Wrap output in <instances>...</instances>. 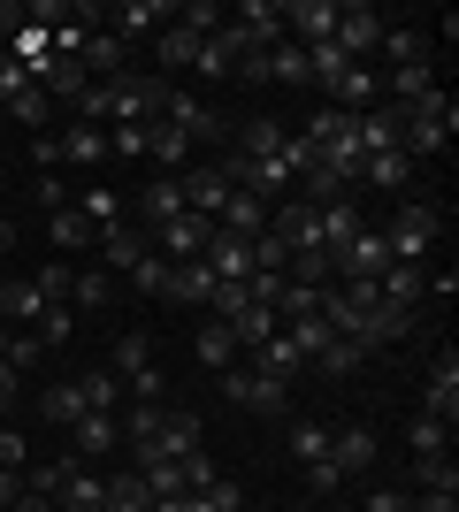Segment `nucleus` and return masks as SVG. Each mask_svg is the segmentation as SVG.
<instances>
[{"label":"nucleus","mask_w":459,"mask_h":512,"mask_svg":"<svg viewBox=\"0 0 459 512\" xmlns=\"http://www.w3.org/2000/svg\"><path fill=\"white\" fill-rule=\"evenodd\" d=\"M31 283H39V299H46V306H69V283H77V268H69V260H54V268H39Z\"/></svg>","instance_id":"obj_49"},{"label":"nucleus","mask_w":459,"mask_h":512,"mask_svg":"<svg viewBox=\"0 0 459 512\" xmlns=\"http://www.w3.org/2000/svg\"><path fill=\"white\" fill-rule=\"evenodd\" d=\"M406 505H414V497H406V490H375V497H368V505H360V512H406Z\"/></svg>","instance_id":"obj_59"},{"label":"nucleus","mask_w":459,"mask_h":512,"mask_svg":"<svg viewBox=\"0 0 459 512\" xmlns=\"http://www.w3.org/2000/svg\"><path fill=\"white\" fill-rule=\"evenodd\" d=\"M16 92H31V69H23L16 54H0V107L16 100Z\"/></svg>","instance_id":"obj_53"},{"label":"nucleus","mask_w":459,"mask_h":512,"mask_svg":"<svg viewBox=\"0 0 459 512\" xmlns=\"http://www.w3.org/2000/svg\"><path fill=\"white\" fill-rule=\"evenodd\" d=\"M161 299H176V306H207L215 299V268L207 260H184V268H169V291Z\"/></svg>","instance_id":"obj_22"},{"label":"nucleus","mask_w":459,"mask_h":512,"mask_svg":"<svg viewBox=\"0 0 459 512\" xmlns=\"http://www.w3.org/2000/svg\"><path fill=\"white\" fill-rule=\"evenodd\" d=\"M421 92H437V69H429V62H406V69L383 77V100H391V107H414Z\"/></svg>","instance_id":"obj_27"},{"label":"nucleus","mask_w":459,"mask_h":512,"mask_svg":"<svg viewBox=\"0 0 459 512\" xmlns=\"http://www.w3.org/2000/svg\"><path fill=\"white\" fill-rule=\"evenodd\" d=\"M23 490H31V482H23V467H0V512L16 505V497H23Z\"/></svg>","instance_id":"obj_58"},{"label":"nucleus","mask_w":459,"mask_h":512,"mask_svg":"<svg viewBox=\"0 0 459 512\" xmlns=\"http://www.w3.org/2000/svg\"><path fill=\"white\" fill-rule=\"evenodd\" d=\"M360 184H375V192H406V184H414V161H406V153H368V161H360Z\"/></svg>","instance_id":"obj_24"},{"label":"nucleus","mask_w":459,"mask_h":512,"mask_svg":"<svg viewBox=\"0 0 459 512\" xmlns=\"http://www.w3.org/2000/svg\"><path fill=\"white\" fill-rule=\"evenodd\" d=\"M230 23H245V31H253L261 46H284V0H245Z\"/></svg>","instance_id":"obj_28"},{"label":"nucleus","mask_w":459,"mask_h":512,"mask_svg":"<svg viewBox=\"0 0 459 512\" xmlns=\"http://www.w3.org/2000/svg\"><path fill=\"white\" fill-rule=\"evenodd\" d=\"M8 398H16V367L0 360V406H8Z\"/></svg>","instance_id":"obj_62"},{"label":"nucleus","mask_w":459,"mask_h":512,"mask_svg":"<svg viewBox=\"0 0 459 512\" xmlns=\"http://www.w3.org/2000/svg\"><path fill=\"white\" fill-rule=\"evenodd\" d=\"M299 184H306V207H329V199H345L352 184H360V176H352V169H337V161H314V169H306Z\"/></svg>","instance_id":"obj_25"},{"label":"nucleus","mask_w":459,"mask_h":512,"mask_svg":"<svg viewBox=\"0 0 459 512\" xmlns=\"http://www.w3.org/2000/svg\"><path fill=\"white\" fill-rule=\"evenodd\" d=\"M192 69H199V77H230V54H222V46L207 39V46H199V62H192Z\"/></svg>","instance_id":"obj_56"},{"label":"nucleus","mask_w":459,"mask_h":512,"mask_svg":"<svg viewBox=\"0 0 459 512\" xmlns=\"http://www.w3.org/2000/svg\"><path fill=\"white\" fill-rule=\"evenodd\" d=\"M77 69H85L92 85H115V77H131V46L115 39V31H85V46H77Z\"/></svg>","instance_id":"obj_5"},{"label":"nucleus","mask_w":459,"mask_h":512,"mask_svg":"<svg viewBox=\"0 0 459 512\" xmlns=\"http://www.w3.org/2000/svg\"><path fill=\"white\" fill-rule=\"evenodd\" d=\"M207 237H215V222H207V214H176V222H161V230H153V253L169 260V268H184V260L207 253Z\"/></svg>","instance_id":"obj_3"},{"label":"nucleus","mask_w":459,"mask_h":512,"mask_svg":"<svg viewBox=\"0 0 459 512\" xmlns=\"http://www.w3.org/2000/svg\"><path fill=\"white\" fill-rule=\"evenodd\" d=\"M31 337H39V344H62V337H77V306H46Z\"/></svg>","instance_id":"obj_50"},{"label":"nucleus","mask_w":459,"mask_h":512,"mask_svg":"<svg viewBox=\"0 0 459 512\" xmlns=\"http://www.w3.org/2000/svg\"><path fill=\"white\" fill-rule=\"evenodd\" d=\"M284 39H291V46L337 39V0H284Z\"/></svg>","instance_id":"obj_6"},{"label":"nucleus","mask_w":459,"mask_h":512,"mask_svg":"<svg viewBox=\"0 0 459 512\" xmlns=\"http://www.w3.org/2000/svg\"><path fill=\"white\" fill-rule=\"evenodd\" d=\"M375 46H383V16L360 8V0H337V54H345V62H368Z\"/></svg>","instance_id":"obj_4"},{"label":"nucleus","mask_w":459,"mask_h":512,"mask_svg":"<svg viewBox=\"0 0 459 512\" xmlns=\"http://www.w3.org/2000/svg\"><path fill=\"white\" fill-rule=\"evenodd\" d=\"M406 512H459V490H421Z\"/></svg>","instance_id":"obj_57"},{"label":"nucleus","mask_w":459,"mask_h":512,"mask_svg":"<svg viewBox=\"0 0 459 512\" xmlns=\"http://www.w3.org/2000/svg\"><path fill=\"white\" fill-rule=\"evenodd\" d=\"M69 436H77V459H85V451H115L123 444V421H115V413H85Z\"/></svg>","instance_id":"obj_31"},{"label":"nucleus","mask_w":459,"mask_h":512,"mask_svg":"<svg viewBox=\"0 0 459 512\" xmlns=\"http://www.w3.org/2000/svg\"><path fill=\"white\" fill-rule=\"evenodd\" d=\"M108 153H123V161H146V123H115V130H108Z\"/></svg>","instance_id":"obj_51"},{"label":"nucleus","mask_w":459,"mask_h":512,"mask_svg":"<svg viewBox=\"0 0 459 512\" xmlns=\"http://www.w3.org/2000/svg\"><path fill=\"white\" fill-rule=\"evenodd\" d=\"M268 237H284V253H322V207H276V230Z\"/></svg>","instance_id":"obj_13"},{"label":"nucleus","mask_w":459,"mask_h":512,"mask_svg":"<svg viewBox=\"0 0 459 512\" xmlns=\"http://www.w3.org/2000/svg\"><path fill=\"white\" fill-rule=\"evenodd\" d=\"M77 390H85V413H115V406H123V375H108V367L77 375Z\"/></svg>","instance_id":"obj_34"},{"label":"nucleus","mask_w":459,"mask_h":512,"mask_svg":"<svg viewBox=\"0 0 459 512\" xmlns=\"http://www.w3.org/2000/svg\"><path fill=\"white\" fill-rule=\"evenodd\" d=\"M414 490H459L452 451H421V459H414Z\"/></svg>","instance_id":"obj_37"},{"label":"nucleus","mask_w":459,"mask_h":512,"mask_svg":"<svg viewBox=\"0 0 459 512\" xmlns=\"http://www.w3.org/2000/svg\"><path fill=\"white\" fill-rule=\"evenodd\" d=\"M383 54H391V69L429 62V31H383Z\"/></svg>","instance_id":"obj_47"},{"label":"nucleus","mask_w":459,"mask_h":512,"mask_svg":"<svg viewBox=\"0 0 459 512\" xmlns=\"http://www.w3.org/2000/svg\"><path fill=\"white\" fill-rule=\"evenodd\" d=\"M207 482H215V459H207V451H192V459H184V490H207Z\"/></svg>","instance_id":"obj_55"},{"label":"nucleus","mask_w":459,"mask_h":512,"mask_svg":"<svg viewBox=\"0 0 459 512\" xmlns=\"http://www.w3.org/2000/svg\"><path fill=\"white\" fill-rule=\"evenodd\" d=\"M138 451V467H146V459H192L199 451V413H161V436H153V444H131Z\"/></svg>","instance_id":"obj_7"},{"label":"nucleus","mask_w":459,"mask_h":512,"mask_svg":"<svg viewBox=\"0 0 459 512\" xmlns=\"http://www.w3.org/2000/svg\"><path fill=\"white\" fill-rule=\"evenodd\" d=\"M8 512H54V497H39V490H23L16 505H8Z\"/></svg>","instance_id":"obj_60"},{"label":"nucleus","mask_w":459,"mask_h":512,"mask_svg":"<svg viewBox=\"0 0 459 512\" xmlns=\"http://www.w3.org/2000/svg\"><path fill=\"white\" fill-rule=\"evenodd\" d=\"M0 337H8V329H0Z\"/></svg>","instance_id":"obj_64"},{"label":"nucleus","mask_w":459,"mask_h":512,"mask_svg":"<svg viewBox=\"0 0 459 512\" xmlns=\"http://www.w3.org/2000/svg\"><path fill=\"white\" fill-rule=\"evenodd\" d=\"M46 230H54V245H62V253H77V260L92 253V222H85V214H77V207H62V214H54V222H46Z\"/></svg>","instance_id":"obj_36"},{"label":"nucleus","mask_w":459,"mask_h":512,"mask_svg":"<svg viewBox=\"0 0 459 512\" xmlns=\"http://www.w3.org/2000/svg\"><path fill=\"white\" fill-rule=\"evenodd\" d=\"M77 214H85V222H92V237H100V230H115V222H131V199H123V192H108V184H92V192L77 199Z\"/></svg>","instance_id":"obj_26"},{"label":"nucleus","mask_w":459,"mask_h":512,"mask_svg":"<svg viewBox=\"0 0 459 512\" xmlns=\"http://www.w3.org/2000/svg\"><path fill=\"white\" fill-rule=\"evenodd\" d=\"M39 413H46L54 428H77V421H85V390H77V383H54V390L39 398Z\"/></svg>","instance_id":"obj_35"},{"label":"nucleus","mask_w":459,"mask_h":512,"mask_svg":"<svg viewBox=\"0 0 459 512\" xmlns=\"http://www.w3.org/2000/svg\"><path fill=\"white\" fill-rule=\"evenodd\" d=\"M161 413H169V406H138V398H131V406L115 413V421H123V444H153V436H161Z\"/></svg>","instance_id":"obj_39"},{"label":"nucleus","mask_w":459,"mask_h":512,"mask_svg":"<svg viewBox=\"0 0 459 512\" xmlns=\"http://www.w3.org/2000/svg\"><path fill=\"white\" fill-rule=\"evenodd\" d=\"M284 138H291V130H284V123H268V115H261V123H245V130H238V153L268 161V153H284Z\"/></svg>","instance_id":"obj_38"},{"label":"nucleus","mask_w":459,"mask_h":512,"mask_svg":"<svg viewBox=\"0 0 459 512\" xmlns=\"http://www.w3.org/2000/svg\"><path fill=\"white\" fill-rule=\"evenodd\" d=\"M8 115H16V130H39V138H46V115H54V100L31 85V92H16V100H8Z\"/></svg>","instance_id":"obj_45"},{"label":"nucleus","mask_w":459,"mask_h":512,"mask_svg":"<svg viewBox=\"0 0 459 512\" xmlns=\"http://www.w3.org/2000/svg\"><path fill=\"white\" fill-rule=\"evenodd\" d=\"M54 146H62V169H100V161H108V130L100 123H69Z\"/></svg>","instance_id":"obj_17"},{"label":"nucleus","mask_w":459,"mask_h":512,"mask_svg":"<svg viewBox=\"0 0 459 512\" xmlns=\"http://www.w3.org/2000/svg\"><path fill=\"white\" fill-rule=\"evenodd\" d=\"M161 123H176L192 146H199V138H222V115H215V107H199L192 92H176V85H169V100H161Z\"/></svg>","instance_id":"obj_12"},{"label":"nucleus","mask_w":459,"mask_h":512,"mask_svg":"<svg viewBox=\"0 0 459 512\" xmlns=\"http://www.w3.org/2000/svg\"><path fill=\"white\" fill-rule=\"evenodd\" d=\"M138 367H153V344H146V329H131V337L115 344V360H108V375H123V383H131Z\"/></svg>","instance_id":"obj_44"},{"label":"nucleus","mask_w":459,"mask_h":512,"mask_svg":"<svg viewBox=\"0 0 459 512\" xmlns=\"http://www.w3.org/2000/svg\"><path fill=\"white\" fill-rule=\"evenodd\" d=\"M108 299H115V276H108V268H77V283H69V306H85V314H100Z\"/></svg>","instance_id":"obj_33"},{"label":"nucleus","mask_w":459,"mask_h":512,"mask_svg":"<svg viewBox=\"0 0 459 512\" xmlns=\"http://www.w3.org/2000/svg\"><path fill=\"white\" fill-rule=\"evenodd\" d=\"M406 444H414V459H421V451H444V444H452V428L429 421V413H414V421H406Z\"/></svg>","instance_id":"obj_48"},{"label":"nucleus","mask_w":459,"mask_h":512,"mask_svg":"<svg viewBox=\"0 0 459 512\" xmlns=\"http://www.w3.org/2000/svg\"><path fill=\"white\" fill-rule=\"evenodd\" d=\"M131 214H138V230H161V222H176V214H184L176 176H146V192L131 199Z\"/></svg>","instance_id":"obj_14"},{"label":"nucleus","mask_w":459,"mask_h":512,"mask_svg":"<svg viewBox=\"0 0 459 512\" xmlns=\"http://www.w3.org/2000/svg\"><path fill=\"white\" fill-rule=\"evenodd\" d=\"M222 329L238 337V352H253V344H268L276 329H284V321H276V306H261V299H253V306H245L238 321H222Z\"/></svg>","instance_id":"obj_29"},{"label":"nucleus","mask_w":459,"mask_h":512,"mask_svg":"<svg viewBox=\"0 0 459 512\" xmlns=\"http://www.w3.org/2000/svg\"><path fill=\"white\" fill-rule=\"evenodd\" d=\"M337 482H345L337 459H314V467H306V490H314V497H337Z\"/></svg>","instance_id":"obj_54"},{"label":"nucleus","mask_w":459,"mask_h":512,"mask_svg":"<svg viewBox=\"0 0 459 512\" xmlns=\"http://www.w3.org/2000/svg\"><path fill=\"white\" fill-rule=\"evenodd\" d=\"M360 230H368V222H360V207H345V199H329V207H322V253H329V276H337V253H345Z\"/></svg>","instance_id":"obj_20"},{"label":"nucleus","mask_w":459,"mask_h":512,"mask_svg":"<svg viewBox=\"0 0 459 512\" xmlns=\"http://www.w3.org/2000/svg\"><path fill=\"white\" fill-rule=\"evenodd\" d=\"M329 459H337V474H368V467H375V428H368V421L329 428Z\"/></svg>","instance_id":"obj_11"},{"label":"nucleus","mask_w":459,"mask_h":512,"mask_svg":"<svg viewBox=\"0 0 459 512\" xmlns=\"http://www.w3.org/2000/svg\"><path fill=\"white\" fill-rule=\"evenodd\" d=\"M245 360L261 367V375H276V383H299V375H306V352H299V344L284 337V329H276V337H268V344H253Z\"/></svg>","instance_id":"obj_18"},{"label":"nucleus","mask_w":459,"mask_h":512,"mask_svg":"<svg viewBox=\"0 0 459 512\" xmlns=\"http://www.w3.org/2000/svg\"><path fill=\"white\" fill-rule=\"evenodd\" d=\"M360 360H368V352H360V344H345V337H329L322 352H314V367H322V375H360Z\"/></svg>","instance_id":"obj_46"},{"label":"nucleus","mask_w":459,"mask_h":512,"mask_svg":"<svg viewBox=\"0 0 459 512\" xmlns=\"http://www.w3.org/2000/svg\"><path fill=\"white\" fill-rule=\"evenodd\" d=\"M222 398L245 413H268V421H291V383H276V375H261L253 360L222 367Z\"/></svg>","instance_id":"obj_1"},{"label":"nucleus","mask_w":459,"mask_h":512,"mask_svg":"<svg viewBox=\"0 0 459 512\" xmlns=\"http://www.w3.org/2000/svg\"><path fill=\"white\" fill-rule=\"evenodd\" d=\"M215 230L253 245V237H268V207H261L253 192H230V199H222V214H215Z\"/></svg>","instance_id":"obj_16"},{"label":"nucleus","mask_w":459,"mask_h":512,"mask_svg":"<svg viewBox=\"0 0 459 512\" xmlns=\"http://www.w3.org/2000/svg\"><path fill=\"white\" fill-rule=\"evenodd\" d=\"M31 192H39V207L62 214V207H69V176H62V169H39V184H31Z\"/></svg>","instance_id":"obj_52"},{"label":"nucleus","mask_w":459,"mask_h":512,"mask_svg":"<svg viewBox=\"0 0 459 512\" xmlns=\"http://www.w3.org/2000/svg\"><path fill=\"white\" fill-rule=\"evenodd\" d=\"M0 360L16 367V375H31V367H39V360H46V344H39V337H31V329H8V337H0Z\"/></svg>","instance_id":"obj_42"},{"label":"nucleus","mask_w":459,"mask_h":512,"mask_svg":"<svg viewBox=\"0 0 459 512\" xmlns=\"http://www.w3.org/2000/svg\"><path fill=\"white\" fill-rule=\"evenodd\" d=\"M291 459H299V467L329 459V428H322V421H291Z\"/></svg>","instance_id":"obj_43"},{"label":"nucleus","mask_w":459,"mask_h":512,"mask_svg":"<svg viewBox=\"0 0 459 512\" xmlns=\"http://www.w3.org/2000/svg\"><path fill=\"white\" fill-rule=\"evenodd\" d=\"M383 268H391V245H383V230H360V237L345 245V253H337V276H345V283L383 276Z\"/></svg>","instance_id":"obj_15"},{"label":"nucleus","mask_w":459,"mask_h":512,"mask_svg":"<svg viewBox=\"0 0 459 512\" xmlns=\"http://www.w3.org/2000/svg\"><path fill=\"white\" fill-rule=\"evenodd\" d=\"M100 512H153V490L138 482V474H108V497H100Z\"/></svg>","instance_id":"obj_32"},{"label":"nucleus","mask_w":459,"mask_h":512,"mask_svg":"<svg viewBox=\"0 0 459 512\" xmlns=\"http://www.w3.org/2000/svg\"><path fill=\"white\" fill-rule=\"evenodd\" d=\"M176 192H184V214H207V222H215L230 184L215 176V161H192V169H176Z\"/></svg>","instance_id":"obj_8"},{"label":"nucleus","mask_w":459,"mask_h":512,"mask_svg":"<svg viewBox=\"0 0 459 512\" xmlns=\"http://www.w3.org/2000/svg\"><path fill=\"white\" fill-rule=\"evenodd\" d=\"M268 85H306V46H268Z\"/></svg>","instance_id":"obj_40"},{"label":"nucleus","mask_w":459,"mask_h":512,"mask_svg":"<svg viewBox=\"0 0 459 512\" xmlns=\"http://www.w3.org/2000/svg\"><path fill=\"white\" fill-rule=\"evenodd\" d=\"M199 260H207V268H215V283H245V276H253V245H245V237H207V253H199Z\"/></svg>","instance_id":"obj_19"},{"label":"nucleus","mask_w":459,"mask_h":512,"mask_svg":"<svg viewBox=\"0 0 459 512\" xmlns=\"http://www.w3.org/2000/svg\"><path fill=\"white\" fill-rule=\"evenodd\" d=\"M92 245H100V260H108V268H131L138 253H153V245H146V230H131V222H115V230H100Z\"/></svg>","instance_id":"obj_30"},{"label":"nucleus","mask_w":459,"mask_h":512,"mask_svg":"<svg viewBox=\"0 0 459 512\" xmlns=\"http://www.w3.org/2000/svg\"><path fill=\"white\" fill-rule=\"evenodd\" d=\"M39 314H46V299H39V283H31V276H8V283H0V321L39 329Z\"/></svg>","instance_id":"obj_21"},{"label":"nucleus","mask_w":459,"mask_h":512,"mask_svg":"<svg viewBox=\"0 0 459 512\" xmlns=\"http://www.w3.org/2000/svg\"><path fill=\"white\" fill-rule=\"evenodd\" d=\"M437 207H398L391 214V230H383V245H391L398 268H429V245H437Z\"/></svg>","instance_id":"obj_2"},{"label":"nucleus","mask_w":459,"mask_h":512,"mask_svg":"<svg viewBox=\"0 0 459 512\" xmlns=\"http://www.w3.org/2000/svg\"><path fill=\"white\" fill-rule=\"evenodd\" d=\"M0 31H23V8H16V0H0Z\"/></svg>","instance_id":"obj_61"},{"label":"nucleus","mask_w":459,"mask_h":512,"mask_svg":"<svg viewBox=\"0 0 459 512\" xmlns=\"http://www.w3.org/2000/svg\"><path fill=\"white\" fill-rule=\"evenodd\" d=\"M192 360L207 367V375H222V367H238L245 352H238V337H230V329L215 321V329H192Z\"/></svg>","instance_id":"obj_23"},{"label":"nucleus","mask_w":459,"mask_h":512,"mask_svg":"<svg viewBox=\"0 0 459 512\" xmlns=\"http://www.w3.org/2000/svg\"><path fill=\"white\" fill-rule=\"evenodd\" d=\"M0 253H16V222L8 214H0Z\"/></svg>","instance_id":"obj_63"},{"label":"nucleus","mask_w":459,"mask_h":512,"mask_svg":"<svg viewBox=\"0 0 459 512\" xmlns=\"http://www.w3.org/2000/svg\"><path fill=\"white\" fill-rule=\"evenodd\" d=\"M169 16H176L169 0H123V8H108V31L131 46V39H153V31H169Z\"/></svg>","instance_id":"obj_9"},{"label":"nucleus","mask_w":459,"mask_h":512,"mask_svg":"<svg viewBox=\"0 0 459 512\" xmlns=\"http://www.w3.org/2000/svg\"><path fill=\"white\" fill-rule=\"evenodd\" d=\"M421 413H429V421H444V428L459 421V352H452V344L429 360V406H421Z\"/></svg>","instance_id":"obj_10"},{"label":"nucleus","mask_w":459,"mask_h":512,"mask_svg":"<svg viewBox=\"0 0 459 512\" xmlns=\"http://www.w3.org/2000/svg\"><path fill=\"white\" fill-rule=\"evenodd\" d=\"M123 276L138 283V299H161V291H169V260H161V253H138Z\"/></svg>","instance_id":"obj_41"}]
</instances>
